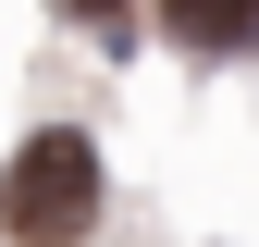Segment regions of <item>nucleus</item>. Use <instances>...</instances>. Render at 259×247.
I'll list each match as a JSON object with an SVG mask.
<instances>
[{
	"label": "nucleus",
	"instance_id": "3",
	"mask_svg": "<svg viewBox=\"0 0 259 247\" xmlns=\"http://www.w3.org/2000/svg\"><path fill=\"white\" fill-rule=\"evenodd\" d=\"M62 13H74V25H111V13H123V0H62Z\"/></svg>",
	"mask_w": 259,
	"mask_h": 247
},
{
	"label": "nucleus",
	"instance_id": "1",
	"mask_svg": "<svg viewBox=\"0 0 259 247\" xmlns=\"http://www.w3.org/2000/svg\"><path fill=\"white\" fill-rule=\"evenodd\" d=\"M99 210H111V173H99V136L87 124H37L0 161V235L13 247H87Z\"/></svg>",
	"mask_w": 259,
	"mask_h": 247
},
{
	"label": "nucleus",
	"instance_id": "2",
	"mask_svg": "<svg viewBox=\"0 0 259 247\" xmlns=\"http://www.w3.org/2000/svg\"><path fill=\"white\" fill-rule=\"evenodd\" d=\"M160 37L185 62H247L259 50V0H160Z\"/></svg>",
	"mask_w": 259,
	"mask_h": 247
}]
</instances>
